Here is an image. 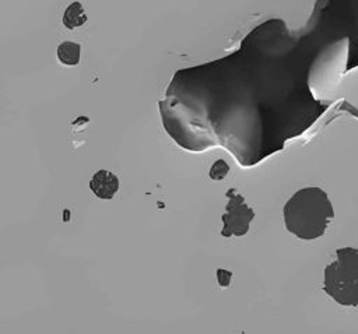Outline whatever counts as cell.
Masks as SVG:
<instances>
[{
    "label": "cell",
    "mask_w": 358,
    "mask_h": 334,
    "mask_svg": "<svg viewBox=\"0 0 358 334\" xmlns=\"http://www.w3.org/2000/svg\"><path fill=\"white\" fill-rule=\"evenodd\" d=\"M227 197L228 203L225 205V212L221 217L224 224L221 235L224 238L243 236L249 231L250 222L255 218V211L246 204L243 196L235 191V189H229Z\"/></svg>",
    "instance_id": "obj_3"
},
{
    "label": "cell",
    "mask_w": 358,
    "mask_h": 334,
    "mask_svg": "<svg viewBox=\"0 0 358 334\" xmlns=\"http://www.w3.org/2000/svg\"><path fill=\"white\" fill-rule=\"evenodd\" d=\"M282 212L287 231L302 240L323 236L334 218V208L327 193L316 186L296 190L284 204Z\"/></svg>",
    "instance_id": "obj_1"
},
{
    "label": "cell",
    "mask_w": 358,
    "mask_h": 334,
    "mask_svg": "<svg viewBox=\"0 0 358 334\" xmlns=\"http://www.w3.org/2000/svg\"><path fill=\"white\" fill-rule=\"evenodd\" d=\"M81 46L77 42L64 41L57 46V59L66 66H76L80 61Z\"/></svg>",
    "instance_id": "obj_6"
},
{
    "label": "cell",
    "mask_w": 358,
    "mask_h": 334,
    "mask_svg": "<svg viewBox=\"0 0 358 334\" xmlns=\"http://www.w3.org/2000/svg\"><path fill=\"white\" fill-rule=\"evenodd\" d=\"M324 292L341 306H358V247H340L326 266Z\"/></svg>",
    "instance_id": "obj_2"
},
{
    "label": "cell",
    "mask_w": 358,
    "mask_h": 334,
    "mask_svg": "<svg viewBox=\"0 0 358 334\" xmlns=\"http://www.w3.org/2000/svg\"><path fill=\"white\" fill-rule=\"evenodd\" d=\"M63 25L67 29H74L87 22V15L83 4L80 1H73L67 6L63 14Z\"/></svg>",
    "instance_id": "obj_5"
},
{
    "label": "cell",
    "mask_w": 358,
    "mask_h": 334,
    "mask_svg": "<svg viewBox=\"0 0 358 334\" xmlns=\"http://www.w3.org/2000/svg\"><path fill=\"white\" fill-rule=\"evenodd\" d=\"M228 172H229L228 164H227L224 159H218V161H215V162L213 164V166H211L208 175H210V177L214 179V180H221V179H224V177L227 176Z\"/></svg>",
    "instance_id": "obj_7"
},
{
    "label": "cell",
    "mask_w": 358,
    "mask_h": 334,
    "mask_svg": "<svg viewBox=\"0 0 358 334\" xmlns=\"http://www.w3.org/2000/svg\"><path fill=\"white\" fill-rule=\"evenodd\" d=\"M90 187L96 197L102 200H110L119 190V179L115 173L106 169H101L91 177Z\"/></svg>",
    "instance_id": "obj_4"
},
{
    "label": "cell",
    "mask_w": 358,
    "mask_h": 334,
    "mask_svg": "<svg viewBox=\"0 0 358 334\" xmlns=\"http://www.w3.org/2000/svg\"><path fill=\"white\" fill-rule=\"evenodd\" d=\"M231 277H232V273L231 271H227V270H217V278H218V284L221 286H228L229 282H231Z\"/></svg>",
    "instance_id": "obj_8"
}]
</instances>
